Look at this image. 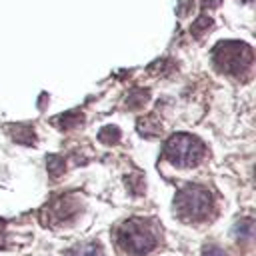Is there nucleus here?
Masks as SVG:
<instances>
[{
    "mask_svg": "<svg viewBox=\"0 0 256 256\" xmlns=\"http://www.w3.org/2000/svg\"><path fill=\"white\" fill-rule=\"evenodd\" d=\"M118 244L122 246L124 252L132 256H144L158 244V236H156V230L148 222L134 218L120 226Z\"/></svg>",
    "mask_w": 256,
    "mask_h": 256,
    "instance_id": "f257e3e1",
    "label": "nucleus"
},
{
    "mask_svg": "<svg viewBox=\"0 0 256 256\" xmlns=\"http://www.w3.org/2000/svg\"><path fill=\"white\" fill-rule=\"evenodd\" d=\"M252 58H254L252 48L244 42L228 40V42H220L214 48L216 68L232 76H240L242 72H246L252 66Z\"/></svg>",
    "mask_w": 256,
    "mask_h": 256,
    "instance_id": "f03ea898",
    "label": "nucleus"
},
{
    "mask_svg": "<svg viewBox=\"0 0 256 256\" xmlns=\"http://www.w3.org/2000/svg\"><path fill=\"white\" fill-rule=\"evenodd\" d=\"M174 208L184 220H204L212 210V196L202 186H186L176 194Z\"/></svg>",
    "mask_w": 256,
    "mask_h": 256,
    "instance_id": "7ed1b4c3",
    "label": "nucleus"
},
{
    "mask_svg": "<svg viewBox=\"0 0 256 256\" xmlns=\"http://www.w3.org/2000/svg\"><path fill=\"white\" fill-rule=\"evenodd\" d=\"M164 156L176 166H194L204 156V144L192 134H174L164 144Z\"/></svg>",
    "mask_w": 256,
    "mask_h": 256,
    "instance_id": "20e7f679",
    "label": "nucleus"
},
{
    "mask_svg": "<svg viewBox=\"0 0 256 256\" xmlns=\"http://www.w3.org/2000/svg\"><path fill=\"white\" fill-rule=\"evenodd\" d=\"M78 210H80V204L72 196H62V198H58L50 206V212H52V216H54L56 222H68V220H72L78 214Z\"/></svg>",
    "mask_w": 256,
    "mask_h": 256,
    "instance_id": "39448f33",
    "label": "nucleus"
},
{
    "mask_svg": "<svg viewBox=\"0 0 256 256\" xmlns=\"http://www.w3.org/2000/svg\"><path fill=\"white\" fill-rule=\"evenodd\" d=\"M6 128H8L10 136H12V140H16V142H20V144H24V146H32V144L36 142V134H34V130H32L30 126H24V124H10V126H6Z\"/></svg>",
    "mask_w": 256,
    "mask_h": 256,
    "instance_id": "423d86ee",
    "label": "nucleus"
},
{
    "mask_svg": "<svg viewBox=\"0 0 256 256\" xmlns=\"http://www.w3.org/2000/svg\"><path fill=\"white\" fill-rule=\"evenodd\" d=\"M66 256H104V250L96 242H84V244H76L74 248H70Z\"/></svg>",
    "mask_w": 256,
    "mask_h": 256,
    "instance_id": "0eeeda50",
    "label": "nucleus"
},
{
    "mask_svg": "<svg viewBox=\"0 0 256 256\" xmlns=\"http://www.w3.org/2000/svg\"><path fill=\"white\" fill-rule=\"evenodd\" d=\"M82 114L80 112H76V110H72V112H66L64 116H60L58 120H56V124H60V128L62 130H72V128H76L78 124H82Z\"/></svg>",
    "mask_w": 256,
    "mask_h": 256,
    "instance_id": "6e6552de",
    "label": "nucleus"
},
{
    "mask_svg": "<svg viewBox=\"0 0 256 256\" xmlns=\"http://www.w3.org/2000/svg\"><path fill=\"white\" fill-rule=\"evenodd\" d=\"M138 132L142 136H156V134H160V124L154 118L138 120Z\"/></svg>",
    "mask_w": 256,
    "mask_h": 256,
    "instance_id": "1a4fd4ad",
    "label": "nucleus"
},
{
    "mask_svg": "<svg viewBox=\"0 0 256 256\" xmlns=\"http://www.w3.org/2000/svg\"><path fill=\"white\" fill-rule=\"evenodd\" d=\"M98 138H100V142L102 144H116L118 140H120V130L116 128V126H104L100 132H98Z\"/></svg>",
    "mask_w": 256,
    "mask_h": 256,
    "instance_id": "9d476101",
    "label": "nucleus"
},
{
    "mask_svg": "<svg viewBox=\"0 0 256 256\" xmlns=\"http://www.w3.org/2000/svg\"><path fill=\"white\" fill-rule=\"evenodd\" d=\"M46 168H48V172H50V176H54V178H58L62 172H64V168H66V164H64V158H60V156H48L46 158Z\"/></svg>",
    "mask_w": 256,
    "mask_h": 256,
    "instance_id": "9b49d317",
    "label": "nucleus"
},
{
    "mask_svg": "<svg viewBox=\"0 0 256 256\" xmlns=\"http://www.w3.org/2000/svg\"><path fill=\"white\" fill-rule=\"evenodd\" d=\"M148 100V90H132V94L126 98V106L130 108H142Z\"/></svg>",
    "mask_w": 256,
    "mask_h": 256,
    "instance_id": "f8f14e48",
    "label": "nucleus"
},
{
    "mask_svg": "<svg viewBox=\"0 0 256 256\" xmlns=\"http://www.w3.org/2000/svg\"><path fill=\"white\" fill-rule=\"evenodd\" d=\"M236 236L240 240H250L252 238V220H242L236 224Z\"/></svg>",
    "mask_w": 256,
    "mask_h": 256,
    "instance_id": "ddd939ff",
    "label": "nucleus"
},
{
    "mask_svg": "<svg viewBox=\"0 0 256 256\" xmlns=\"http://www.w3.org/2000/svg\"><path fill=\"white\" fill-rule=\"evenodd\" d=\"M126 186L130 188L132 194H142V192H144V182H142L140 174H132V176H128V178H126Z\"/></svg>",
    "mask_w": 256,
    "mask_h": 256,
    "instance_id": "4468645a",
    "label": "nucleus"
},
{
    "mask_svg": "<svg viewBox=\"0 0 256 256\" xmlns=\"http://www.w3.org/2000/svg\"><path fill=\"white\" fill-rule=\"evenodd\" d=\"M210 22H212V20H210L208 16H202V18H198V20H196V24L192 26V32H194V36H200L204 28H210Z\"/></svg>",
    "mask_w": 256,
    "mask_h": 256,
    "instance_id": "2eb2a0df",
    "label": "nucleus"
},
{
    "mask_svg": "<svg viewBox=\"0 0 256 256\" xmlns=\"http://www.w3.org/2000/svg\"><path fill=\"white\" fill-rule=\"evenodd\" d=\"M202 256H226V252L222 248H218V246H206Z\"/></svg>",
    "mask_w": 256,
    "mask_h": 256,
    "instance_id": "dca6fc26",
    "label": "nucleus"
}]
</instances>
